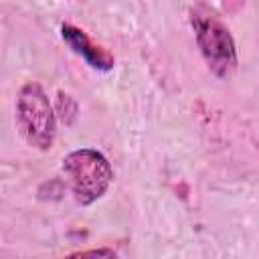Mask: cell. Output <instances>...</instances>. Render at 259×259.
<instances>
[{"label":"cell","mask_w":259,"mask_h":259,"mask_svg":"<svg viewBox=\"0 0 259 259\" xmlns=\"http://www.w3.org/2000/svg\"><path fill=\"white\" fill-rule=\"evenodd\" d=\"M190 26L194 30L196 47L212 75L219 79L231 77L239 65V57L237 45L229 28L219 20V16L210 8L202 4L190 8Z\"/></svg>","instance_id":"obj_1"},{"label":"cell","mask_w":259,"mask_h":259,"mask_svg":"<svg viewBox=\"0 0 259 259\" xmlns=\"http://www.w3.org/2000/svg\"><path fill=\"white\" fill-rule=\"evenodd\" d=\"M55 111L59 113V117H61V121H63L65 125H71V123L77 119L79 107H77V101H75L69 93L59 91V95H57V109H55Z\"/></svg>","instance_id":"obj_5"},{"label":"cell","mask_w":259,"mask_h":259,"mask_svg":"<svg viewBox=\"0 0 259 259\" xmlns=\"http://www.w3.org/2000/svg\"><path fill=\"white\" fill-rule=\"evenodd\" d=\"M73 255H115L113 251H109V249H93V251H79V253H73Z\"/></svg>","instance_id":"obj_6"},{"label":"cell","mask_w":259,"mask_h":259,"mask_svg":"<svg viewBox=\"0 0 259 259\" xmlns=\"http://www.w3.org/2000/svg\"><path fill=\"white\" fill-rule=\"evenodd\" d=\"M61 170L71 186V192L81 206L97 202L113 182L109 160L95 148H79L63 158Z\"/></svg>","instance_id":"obj_2"},{"label":"cell","mask_w":259,"mask_h":259,"mask_svg":"<svg viewBox=\"0 0 259 259\" xmlns=\"http://www.w3.org/2000/svg\"><path fill=\"white\" fill-rule=\"evenodd\" d=\"M61 38L65 40V45L75 53L79 55L91 69H97V71H111L113 65H115V59L111 53H107L103 47L95 45L85 30H81L79 26L75 24H61Z\"/></svg>","instance_id":"obj_4"},{"label":"cell","mask_w":259,"mask_h":259,"mask_svg":"<svg viewBox=\"0 0 259 259\" xmlns=\"http://www.w3.org/2000/svg\"><path fill=\"white\" fill-rule=\"evenodd\" d=\"M16 121L28 146L47 152L57 136V111L45 89L28 81L16 95Z\"/></svg>","instance_id":"obj_3"}]
</instances>
